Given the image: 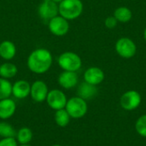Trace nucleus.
Instances as JSON below:
<instances>
[{
  "label": "nucleus",
  "instance_id": "12",
  "mask_svg": "<svg viewBox=\"0 0 146 146\" xmlns=\"http://www.w3.org/2000/svg\"><path fill=\"white\" fill-rule=\"evenodd\" d=\"M78 75L76 72L71 71H63L58 76V84L64 89H71L74 88L78 84Z\"/></svg>",
  "mask_w": 146,
  "mask_h": 146
},
{
  "label": "nucleus",
  "instance_id": "1",
  "mask_svg": "<svg viewBox=\"0 0 146 146\" xmlns=\"http://www.w3.org/2000/svg\"><path fill=\"white\" fill-rule=\"evenodd\" d=\"M52 62L53 57L50 51L44 48H38L30 53L27 64L31 72L42 74L50 68Z\"/></svg>",
  "mask_w": 146,
  "mask_h": 146
},
{
  "label": "nucleus",
  "instance_id": "25",
  "mask_svg": "<svg viewBox=\"0 0 146 146\" xmlns=\"http://www.w3.org/2000/svg\"><path fill=\"white\" fill-rule=\"evenodd\" d=\"M117 22H118V21L115 18V16H109V17L106 18V20L104 21V24L108 28L111 29V28H114V27H116Z\"/></svg>",
  "mask_w": 146,
  "mask_h": 146
},
{
  "label": "nucleus",
  "instance_id": "24",
  "mask_svg": "<svg viewBox=\"0 0 146 146\" xmlns=\"http://www.w3.org/2000/svg\"><path fill=\"white\" fill-rule=\"evenodd\" d=\"M0 146H18V142L15 138H2Z\"/></svg>",
  "mask_w": 146,
  "mask_h": 146
},
{
  "label": "nucleus",
  "instance_id": "19",
  "mask_svg": "<svg viewBox=\"0 0 146 146\" xmlns=\"http://www.w3.org/2000/svg\"><path fill=\"white\" fill-rule=\"evenodd\" d=\"M70 115L65 109L56 110L54 115V120L56 124L60 127H67L70 122Z\"/></svg>",
  "mask_w": 146,
  "mask_h": 146
},
{
  "label": "nucleus",
  "instance_id": "3",
  "mask_svg": "<svg viewBox=\"0 0 146 146\" xmlns=\"http://www.w3.org/2000/svg\"><path fill=\"white\" fill-rule=\"evenodd\" d=\"M59 67L63 71H78L82 65V61L80 56L72 51H67L60 55L57 60Z\"/></svg>",
  "mask_w": 146,
  "mask_h": 146
},
{
  "label": "nucleus",
  "instance_id": "29",
  "mask_svg": "<svg viewBox=\"0 0 146 146\" xmlns=\"http://www.w3.org/2000/svg\"><path fill=\"white\" fill-rule=\"evenodd\" d=\"M51 146H62V145H57V144H56V145H51Z\"/></svg>",
  "mask_w": 146,
  "mask_h": 146
},
{
  "label": "nucleus",
  "instance_id": "13",
  "mask_svg": "<svg viewBox=\"0 0 146 146\" xmlns=\"http://www.w3.org/2000/svg\"><path fill=\"white\" fill-rule=\"evenodd\" d=\"M16 110V104L10 98L0 100V119L8 120L14 115Z\"/></svg>",
  "mask_w": 146,
  "mask_h": 146
},
{
  "label": "nucleus",
  "instance_id": "9",
  "mask_svg": "<svg viewBox=\"0 0 146 146\" xmlns=\"http://www.w3.org/2000/svg\"><path fill=\"white\" fill-rule=\"evenodd\" d=\"M38 13L43 20L50 21L58 14V5L53 0H42L38 6Z\"/></svg>",
  "mask_w": 146,
  "mask_h": 146
},
{
  "label": "nucleus",
  "instance_id": "8",
  "mask_svg": "<svg viewBox=\"0 0 146 146\" xmlns=\"http://www.w3.org/2000/svg\"><path fill=\"white\" fill-rule=\"evenodd\" d=\"M49 92L48 86L43 80H36L31 85L30 97L37 103H43L46 100Z\"/></svg>",
  "mask_w": 146,
  "mask_h": 146
},
{
  "label": "nucleus",
  "instance_id": "27",
  "mask_svg": "<svg viewBox=\"0 0 146 146\" xmlns=\"http://www.w3.org/2000/svg\"><path fill=\"white\" fill-rule=\"evenodd\" d=\"M144 37H145V39L146 41V27L145 29V32H144Z\"/></svg>",
  "mask_w": 146,
  "mask_h": 146
},
{
  "label": "nucleus",
  "instance_id": "22",
  "mask_svg": "<svg viewBox=\"0 0 146 146\" xmlns=\"http://www.w3.org/2000/svg\"><path fill=\"white\" fill-rule=\"evenodd\" d=\"M16 131L7 121H0V138H15Z\"/></svg>",
  "mask_w": 146,
  "mask_h": 146
},
{
  "label": "nucleus",
  "instance_id": "26",
  "mask_svg": "<svg viewBox=\"0 0 146 146\" xmlns=\"http://www.w3.org/2000/svg\"><path fill=\"white\" fill-rule=\"evenodd\" d=\"M53 1H54L55 3H61L62 1H63V0H53Z\"/></svg>",
  "mask_w": 146,
  "mask_h": 146
},
{
  "label": "nucleus",
  "instance_id": "28",
  "mask_svg": "<svg viewBox=\"0 0 146 146\" xmlns=\"http://www.w3.org/2000/svg\"><path fill=\"white\" fill-rule=\"evenodd\" d=\"M18 146H32V145H30L28 144V145H18Z\"/></svg>",
  "mask_w": 146,
  "mask_h": 146
},
{
  "label": "nucleus",
  "instance_id": "6",
  "mask_svg": "<svg viewBox=\"0 0 146 146\" xmlns=\"http://www.w3.org/2000/svg\"><path fill=\"white\" fill-rule=\"evenodd\" d=\"M48 27L53 35L62 37L68 33L69 30V23L67 19L61 15H56L49 21Z\"/></svg>",
  "mask_w": 146,
  "mask_h": 146
},
{
  "label": "nucleus",
  "instance_id": "16",
  "mask_svg": "<svg viewBox=\"0 0 146 146\" xmlns=\"http://www.w3.org/2000/svg\"><path fill=\"white\" fill-rule=\"evenodd\" d=\"M98 92L97 87L93 85H91L87 82H83L80 85L77 93H78V97L85 99V100H88V99H92V98H94L96 96Z\"/></svg>",
  "mask_w": 146,
  "mask_h": 146
},
{
  "label": "nucleus",
  "instance_id": "2",
  "mask_svg": "<svg viewBox=\"0 0 146 146\" xmlns=\"http://www.w3.org/2000/svg\"><path fill=\"white\" fill-rule=\"evenodd\" d=\"M82 11L83 3L81 0H63L58 4V13L68 21L78 18Z\"/></svg>",
  "mask_w": 146,
  "mask_h": 146
},
{
  "label": "nucleus",
  "instance_id": "18",
  "mask_svg": "<svg viewBox=\"0 0 146 146\" xmlns=\"http://www.w3.org/2000/svg\"><path fill=\"white\" fill-rule=\"evenodd\" d=\"M33 134L30 128L24 127L20 128L16 132L15 139L17 140L19 145H28L33 139Z\"/></svg>",
  "mask_w": 146,
  "mask_h": 146
},
{
  "label": "nucleus",
  "instance_id": "17",
  "mask_svg": "<svg viewBox=\"0 0 146 146\" xmlns=\"http://www.w3.org/2000/svg\"><path fill=\"white\" fill-rule=\"evenodd\" d=\"M18 72L16 65L12 62H4L0 65V77L3 79L14 78Z\"/></svg>",
  "mask_w": 146,
  "mask_h": 146
},
{
  "label": "nucleus",
  "instance_id": "10",
  "mask_svg": "<svg viewBox=\"0 0 146 146\" xmlns=\"http://www.w3.org/2000/svg\"><path fill=\"white\" fill-rule=\"evenodd\" d=\"M141 103V96L136 91H129L124 93L121 98V106L127 110H135Z\"/></svg>",
  "mask_w": 146,
  "mask_h": 146
},
{
  "label": "nucleus",
  "instance_id": "7",
  "mask_svg": "<svg viewBox=\"0 0 146 146\" xmlns=\"http://www.w3.org/2000/svg\"><path fill=\"white\" fill-rule=\"evenodd\" d=\"M115 50L118 55L123 58H131L136 53L135 43L128 38H121L115 44Z\"/></svg>",
  "mask_w": 146,
  "mask_h": 146
},
{
  "label": "nucleus",
  "instance_id": "14",
  "mask_svg": "<svg viewBox=\"0 0 146 146\" xmlns=\"http://www.w3.org/2000/svg\"><path fill=\"white\" fill-rule=\"evenodd\" d=\"M104 79V74L103 70L97 67H92L86 70L84 74V80L86 82L97 86L100 84Z\"/></svg>",
  "mask_w": 146,
  "mask_h": 146
},
{
  "label": "nucleus",
  "instance_id": "11",
  "mask_svg": "<svg viewBox=\"0 0 146 146\" xmlns=\"http://www.w3.org/2000/svg\"><path fill=\"white\" fill-rule=\"evenodd\" d=\"M31 85L25 80L15 81L12 85V95L17 99H25L30 96Z\"/></svg>",
  "mask_w": 146,
  "mask_h": 146
},
{
  "label": "nucleus",
  "instance_id": "23",
  "mask_svg": "<svg viewBox=\"0 0 146 146\" xmlns=\"http://www.w3.org/2000/svg\"><path fill=\"white\" fill-rule=\"evenodd\" d=\"M136 130L141 136L146 137V115H142L136 122Z\"/></svg>",
  "mask_w": 146,
  "mask_h": 146
},
{
  "label": "nucleus",
  "instance_id": "21",
  "mask_svg": "<svg viewBox=\"0 0 146 146\" xmlns=\"http://www.w3.org/2000/svg\"><path fill=\"white\" fill-rule=\"evenodd\" d=\"M12 95V84L7 79L0 77V100L9 98Z\"/></svg>",
  "mask_w": 146,
  "mask_h": 146
},
{
  "label": "nucleus",
  "instance_id": "15",
  "mask_svg": "<svg viewBox=\"0 0 146 146\" xmlns=\"http://www.w3.org/2000/svg\"><path fill=\"white\" fill-rule=\"evenodd\" d=\"M16 54V47L15 44L9 40H4L0 44V56L6 60L9 61L15 57Z\"/></svg>",
  "mask_w": 146,
  "mask_h": 146
},
{
  "label": "nucleus",
  "instance_id": "20",
  "mask_svg": "<svg viewBox=\"0 0 146 146\" xmlns=\"http://www.w3.org/2000/svg\"><path fill=\"white\" fill-rule=\"evenodd\" d=\"M114 16L120 22H128L133 17V13L128 8L122 6L115 10Z\"/></svg>",
  "mask_w": 146,
  "mask_h": 146
},
{
  "label": "nucleus",
  "instance_id": "4",
  "mask_svg": "<svg viewBox=\"0 0 146 146\" xmlns=\"http://www.w3.org/2000/svg\"><path fill=\"white\" fill-rule=\"evenodd\" d=\"M65 110L71 118L79 119L87 112V104L85 99L80 97H73L67 101Z\"/></svg>",
  "mask_w": 146,
  "mask_h": 146
},
{
  "label": "nucleus",
  "instance_id": "5",
  "mask_svg": "<svg viewBox=\"0 0 146 146\" xmlns=\"http://www.w3.org/2000/svg\"><path fill=\"white\" fill-rule=\"evenodd\" d=\"M45 101L51 110L56 111L59 110L65 109L68 99L62 91L59 89H53L49 91Z\"/></svg>",
  "mask_w": 146,
  "mask_h": 146
}]
</instances>
